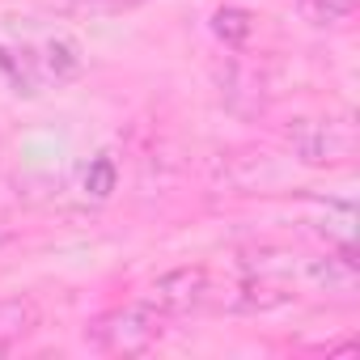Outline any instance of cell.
I'll return each instance as SVG.
<instances>
[{
  "mask_svg": "<svg viewBox=\"0 0 360 360\" xmlns=\"http://www.w3.org/2000/svg\"><path fill=\"white\" fill-rule=\"evenodd\" d=\"M165 335V314H157L148 301H131V305H115L106 314H98L85 326V343H94L106 356H140L148 352L157 339Z\"/></svg>",
  "mask_w": 360,
  "mask_h": 360,
  "instance_id": "obj_1",
  "label": "cell"
},
{
  "mask_svg": "<svg viewBox=\"0 0 360 360\" xmlns=\"http://www.w3.org/2000/svg\"><path fill=\"white\" fill-rule=\"evenodd\" d=\"M148 305L165 318H183V314H200L204 305H212V276L200 263L174 267L165 276L153 280L148 288Z\"/></svg>",
  "mask_w": 360,
  "mask_h": 360,
  "instance_id": "obj_2",
  "label": "cell"
},
{
  "mask_svg": "<svg viewBox=\"0 0 360 360\" xmlns=\"http://www.w3.org/2000/svg\"><path fill=\"white\" fill-rule=\"evenodd\" d=\"M292 153L305 165H339L352 157V127L343 123H322V119H297L288 127Z\"/></svg>",
  "mask_w": 360,
  "mask_h": 360,
  "instance_id": "obj_3",
  "label": "cell"
},
{
  "mask_svg": "<svg viewBox=\"0 0 360 360\" xmlns=\"http://www.w3.org/2000/svg\"><path fill=\"white\" fill-rule=\"evenodd\" d=\"M301 276L314 292H330V297H352L356 292V267L352 259H305Z\"/></svg>",
  "mask_w": 360,
  "mask_h": 360,
  "instance_id": "obj_4",
  "label": "cell"
},
{
  "mask_svg": "<svg viewBox=\"0 0 360 360\" xmlns=\"http://www.w3.org/2000/svg\"><path fill=\"white\" fill-rule=\"evenodd\" d=\"M34 326H39V305L30 297H5L0 301V356L18 339H26Z\"/></svg>",
  "mask_w": 360,
  "mask_h": 360,
  "instance_id": "obj_5",
  "label": "cell"
},
{
  "mask_svg": "<svg viewBox=\"0 0 360 360\" xmlns=\"http://www.w3.org/2000/svg\"><path fill=\"white\" fill-rule=\"evenodd\" d=\"M212 34H217L225 47H246L250 34H255V18H250L246 9H238V5H225V9L212 13Z\"/></svg>",
  "mask_w": 360,
  "mask_h": 360,
  "instance_id": "obj_6",
  "label": "cell"
},
{
  "mask_svg": "<svg viewBox=\"0 0 360 360\" xmlns=\"http://www.w3.org/2000/svg\"><path fill=\"white\" fill-rule=\"evenodd\" d=\"M297 9L309 26H343L356 13V0H297Z\"/></svg>",
  "mask_w": 360,
  "mask_h": 360,
  "instance_id": "obj_7",
  "label": "cell"
},
{
  "mask_svg": "<svg viewBox=\"0 0 360 360\" xmlns=\"http://www.w3.org/2000/svg\"><path fill=\"white\" fill-rule=\"evenodd\" d=\"M85 187H89V195H110L115 191V161L110 157H98L94 165H89V174H85Z\"/></svg>",
  "mask_w": 360,
  "mask_h": 360,
  "instance_id": "obj_8",
  "label": "cell"
},
{
  "mask_svg": "<svg viewBox=\"0 0 360 360\" xmlns=\"http://www.w3.org/2000/svg\"><path fill=\"white\" fill-rule=\"evenodd\" d=\"M115 5H144V0H115Z\"/></svg>",
  "mask_w": 360,
  "mask_h": 360,
  "instance_id": "obj_9",
  "label": "cell"
}]
</instances>
